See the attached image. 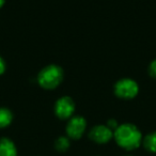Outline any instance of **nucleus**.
Here are the masks:
<instances>
[{
  "mask_svg": "<svg viewBox=\"0 0 156 156\" xmlns=\"http://www.w3.org/2000/svg\"><path fill=\"white\" fill-rule=\"evenodd\" d=\"M107 126H108L110 129H112L113 132H115V130L117 129L118 126H119V124L117 123V121H115V120H109L108 123H107Z\"/></svg>",
  "mask_w": 156,
  "mask_h": 156,
  "instance_id": "f8f14e48",
  "label": "nucleus"
},
{
  "mask_svg": "<svg viewBox=\"0 0 156 156\" xmlns=\"http://www.w3.org/2000/svg\"><path fill=\"white\" fill-rule=\"evenodd\" d=\"M5 0H0V8L5 5Z\"/></svg>",
  "mask_w": 156,
  "mask_h": 156,
  "instance_id": "4468645a",
  "label": "nucleus"
},
{
  "mask_svg": "<svg viewBox=\"0 0 156 156\" xmlns=\"http://www.w3.org/2000/svg\"><path fill=\"white\" fill-rule=\"evenodd\" d=\"M89 137L94 142L104 144L113 138V130L110 129L107 125H98L90 130Z\"/></svg>",
  "mask_w": 156,
  "mask_h": 156,
  "instance_id": "423d86ee",
  "label": "nucleus"
},
{
  "mask_svg": "<svg viewBox=\"0 0 156 156\" xmlns=\"http://www.w3.org/2000/svg\"><path fill=\"white\" fill-rule=\"evenodd\" d=\"M13 115L7 108H0V128H5L11 124Z\"/></svg>",
  "mask_w": 156,
  "mask_h": 156,
  "instance_id": "1a4fd4ad",
  "label": "nucleus"
},
{
  "mask_svg": "<svg viewBox=\"0 0 156 156\" xmlns=\"http://www.w3.org/2000/svg\"><path fill=\"white\" fill-rule=\"evenodd\" d=\"M142 144L149 152L156 153V132H152L147 134L142 139Z\"/></svg>",
  "mask_w": 156,
  "mask_h": 156,
  "instance_id": "6e6552de",
  "label": "nucleus"
},
{
  "mask_svg": "<svg viewBox=\"0 0 156 156\" xmlns=\"http://www.w3.org/2000/svg\"><path fill=\"white\" fill-rule=\"evenodd\" d=\"M63 79V71L58 65H48L37 75V83L42 88L51 90L57 88Z\"/></svg>",
  "mask_w": 156,
  "mask_h": 156,
  "instance_id": "f03ea898",
  "label": "nucleus"
},
{
  "mask_svg": "<svg viewBox=\"0 0 156 156\" xmlns=\"http://www.w3.org/2000/svg\"><path fill=\"white\" fill-rule=\"evenodd\" d=\"M87 128V122L83 117H72L66 125V136L69 139L78 140L83 137Z\"/></svg>",
  "mask_w": 156,
  "mask_h": 156,
  "instance_id": "20e7f679",
  "label": "nucleus"
},
{
  "mask_svg": "<svg viewBox=\"0 0 156 156\" xmlns=\"http://www.w3.org/2000/svg\"><path fill=\"white\" fill-rule=\"evenodd\" d=\"M113 138L122 149L133 151L142 143V135L136 125L130 123L121 124L113 132Z\"/></svg>",
  "mask_w": 156,
  "mask_h": 156,
  "instance_id": "f257e3e1",
  "label": "nucleus"
},
{
  "mask_svg": "<svg viewBox=\"0 0 156 156\" xmlns=\"http://www.w3.org/2000/svg\"><path fill=\"white\" fill-rule=\"evenodd\" d=\"M149 73L153 78H156V59L152 61L151 64L149 66Z\"/></svg>",
  "mask_w": 156,
  "mask_h": 156,
  "instance_id": "9b49d317",
  "label": "nucleus"
},
{
  "mask_svg": "<svg viewBox=\"0 0 156 156\" xmlns=\"http://www.w3.org/2000/svg\"><path fill=\"white\" fill-rule=\"evenodd\" d=\"M5 71V62L1 57H0V75H2Z\"/></svg>",
  "mask_w": 156,
  "mask_h": 156,
  "instance_id": "ddd939ff",
  "label": "nucleus"
},
{
  "mask_svg": "<svg viewBox=\"0 0 156 156\" xmlns=\"http://www.w3.org/2000/svg\"><path fill=\"white\" fill-rule=\"evenodd\" d=\"M138 83L130 78H123L115 85V93L118 98L123 100L134 98L138 94Z\"/></svg>",
  "mask_w": 156,
  "mask_h": 156,
  "instance_id": "7ed1b4c3",
  "label": "nucleus"
},
{
  "mask_svg": "<svg viewBox=\"0 0 156 156\" xmlns=\"http://www.w3.org/2000/svg\"><path fill=\"white\" fill-rule=\"evenodd\" d=\"M55 147L59 152H65L69 147V137H59L55 142Z\"/></svg>",
  "mask_w": 156,
  "mask_h": 156,
  "instance_id": "9d476101",
  "label": "nucleus"
},
{
  "mask_svg": "<svg viewBox=\"0 0 156 156\" xmlns=\"http://www.w3.org/2000/svg\"><path fill=\"white\" fill-rule=\"evenodd\" d=\"M0 156H17V150L13 141L8 138L0 139Z\"/></svg>",
  "mask_w": 156,
  "mask_h": 156,
  "instance_id": "0eeeda50",
  "label": "nucleus"
},
{
  "mask_svg": "<svg viewBox=\"0 0 156 156\" xmlns=\"http://www.w3.org/2000/svg\"><path fill=\"white\" fill-rule=\"evenodd\" d=\"M74 111H75V103L69 96L60 98L55 104V113L59 119H69L73 115Z\"/></svg>",
  "mask_w": 156,
  "mask_h": 156,
  "instance_id": "39448f33",
  "label": "nucleus"
}]
</instances>
